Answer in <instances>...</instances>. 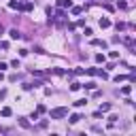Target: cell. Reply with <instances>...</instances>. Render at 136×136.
<instances>
[{"label":"cell","instance_id":"6da1fadb","mask_svg":"<svg viewBox=\"0 0 136 136\" xmlns=\"http://www.w3.org/2000/svg\"><path fill=\"white\" fill-rule=\"evenodd\" d=\"M68 115V109L66 106H60V109H53L51 113H49V117L51 119H62V117H66Z\"/></svg>","mask_w":136,"mask_h":136},{"label":"cell","instance_id":"7a4b0ae2","mask_svg":"<svg viewBox=\"0 0 136 136\" xmlns=\"http://www.w3.org/2000/svg\"><path fill=\"white\" fill-rule=\"evenodd\" d=\"M9 36L13 38V40H19V38H21V32H19V30H15V28H13V30H9Z\"/></svg>","mask_w":136,"mask_h":136},{"label":"cell","instance_id":"3957f363","mask_svg":"<svg viewBox=\"0 0 136 136\" xmlns=\"http://www.w3.org/2000/svg\"><path fill=\"white\" fill-rule=\"evenodd\" d=\"M57 7H60V9H70L72 2H70V0H57Z\"/></svg>","mask_w":136,"mask_h":136},{"label":"cell","instance_id":"277c9868","mask_svg":"<svg viewBox=\"0 0 136 136\" xmlns=\"http://www.w3.org/2000/svg\"><path fill=\"white\" fill-rule=\"evenodd\" d=\"M100 28H102V30H104V28H111V19H106V17H100Z\"/></svg>","mask_w":136,"mask_h":136},{"label":"cell","instance_id":"5b68a950","mask_svg":"<svg viewBox=\"0 0 136 136\" xmlns=\"http://www.w3.org/2000/svg\"><path fill=\"white\" fill-rule=\"evenodd\" d=\"M111 109H113V104H111V102H104V104H100V113H109Z\"/></svg>","mask_w":136,"mask_h":136},{"label":"cell","instance_id":"8992f818","mask_svg":"<svg viewBox=\"0 0 136 136\" xmlns=\"http://www.w3.org/2000/svg\"><path fill=\"white\" fill-rule=\"evenodd\" d=\"M68 121H70V123H79V121H81V115H79V113L70 115V119H68Z\"/></svg>","mask_w":136,"mask_h":136},{"label":"cell","instance_id":"52a82bcc","mask_svg":"<svg viewBox=\"0 0 136 136\" xmlns=\"http://www.w3.org/2000/svg\"><path fill=\"white\" fill-rule=\"evenodd\" d=\"M11 113H13V111H11L9 106H4V109L0 111V115H2V117H11Z\"/></svg>","mask_w":136,"mask_h":136},{"label":"cell","instance_id":"ba28073f","mask_svg":"<svg viewBox=\"0 0 136 136\" xmlns=\"http://www.w3.org/2000/svg\"><path fill=\"white\" fill-rule=\"evenodd\" d=\"M19 126L21 128H30V121H28L26 117H19Z\"/></svg>","mask_w":136,"mask_h":136},{"label":"cell","instance_id":"9c48e42d","mask_svg":"<svg viewBox=\"0 0 136 136\" xmlns=\"http://www.w3.org/2000/svg\"><path fill=\"white\" fill-rule=\"evenodd\" d=\"M81 87H85V89H96V83H94V81H87V83L81 85Z\"/></svg>","mask_w":136,"mask_h":136},{"label":"cell","instance_id":"30bf717a","mask_svg":"<svg viewBox=\"0 0 136 136\" xmlns=\"http://www.w3.org/2000/svg\"><path fill=\"white\" fill-rule=\"evenodd\" d=\"M130 92H132V85H126V87H121V94H123V96H128Z\"/></svg>","mask_w":136,"mask_h":136},{"label":"cell","instance_id":"8fae6325","mask_svg":"<svg viewBox=\"0 0 136 136\" xmlns=\"http://www.w3.org/2000/svg\"><path fill=\"white\" fill-rule=\"evenodd\" d=\"M87 104V100L83 98V100H77V102H74V106H79V109H81V106H85Z\"/></svg>","mask_w":136,"mask_h":136},{"label":"cell","instance_id":"7c38bea8","mask_svg":"<svg viewBox=\"0 0 136 136\" xmlns=\"http://www.w3.org/2000/svg\"><path fill=\"white\" fill-rule=\"evenodd\" d=\"M92 45H96V47H106L104 40H92Z\"/></svg>","mask_w":136,"mask_h":136},{"label":"cell","instance_id":"4fadbf2b","mask_svg":"<svg viewBox=\"0 0 136 136\" xmlns=\"http://www.w3.org/2000/svg\"><path fill=\"white\" fill-rule=\"evenodd\" d=\"M55 17H57V19H64V17H66V13H64V11L60 9V11H57V13H55Z\"/></svg>","mask_w":136,"mask_h":136},{"label":"cell","instance_id":"5bb4252c","mask_svg":"<svg viewBox=\"0 0 136 136\" xmlns=\"http://www.w3.org/2000/svg\"><path fill=\"white\" fill-rule=\"evenodd\" d=\"M77 89H81V83H72L70 85V92H77Z\"/></svg>","mask_w":136,"mask_h":136},{"label":"cell","instance_id":"9a60e30c","mask_svg":"<svg viewBox=\"0 0 136 136\" xmlns=\"http://www.w3.org/2000/svg\"><path fill=\"white\" fill-rule=\"evenodd\" d=\"M70 9H72V15H79L81 11H83V9H81V7H70Z\"/></svg>","mask_w":136,"mask_h":136},{"label":"cell","instance_id":"2e32d148","mask_svg":"<svg viewBox=\"0 0 136 136\" xmlns=\"http://www.w3.org/2000/svg\"><path fill=\"white\" fill-rule=\"evenodd\" d=\"M23 89L30 92V89H34V85H32V83H23Z\"/></svg>","mask_w":136,"mask_h":136},{"label":"cell","instance_id":"e0dca14e","mask_svg":"<svg viewBox=\"0 0 136 136\" xmlns=\"http://www.w3.org/2000/svg\"><path fill=\"white\" fill-rule=\"evenodd\" d=\"M96 62H98V64L104 62V55H102V53H96Z\"/></svg>","mask_w":136,"mask_h":136},{"label":"cell","instance_id":"ac0fdd59","mask_svg":"<svg viewBox=\"0 0 136 136\" xmlns=\"http://www.w3.org/2000/svg\"><path fill=\"white\" fill-rule=\"evenodd\" d=\"M117 7H119V9H126V7H128V2H123V0H119V2H117Z\"/></svg>","mask_w":136,"mask_h":136},{"label":"cell","instance_id":"d6986e66","mask_svg":"<svg viewBox=\"0 0 136 136\" xmlns=\"http://www.w3.org/2000/svg\"><path fill=\"white\" fill-rule=\"evenodd\" d=\"M117 119H119V117H117V115H111V117H109V123H115Z\"/></svg>","mask_w":136,"mask_h":136},{"label":"cell","instance_id":"ffe728a7","mask_svg":"<svg viewBox=\"0 0 136 136\" xmlns=\"http://www.w3.org/2000/svg\"><path fill=\"white\" fill-rule=\"evenodd\" d=\"M0 47H2V49H9V43H7V40H2V43H0Z\"/></svg>","mask_w":136,"mask_h":136},{"label":"cell","instance_id":"44dd1931","mask_svg":"<svg viewBox=\"0 0 136 136\" xmlns=\"http://www.w3.org/2000/svg\"><path fill=\"white\" fill-rule=\"evenodd\" d=\"M0 81H2V70H0Z\"/></svg>","mask_w":136,"mask_h":136}]
</instances>
